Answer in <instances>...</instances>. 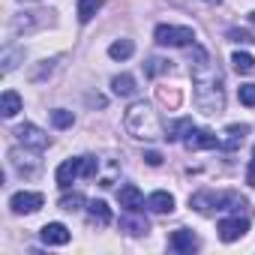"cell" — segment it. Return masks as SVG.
<instances>
[{
	"instance_id": "cell-3",
	"label": "cell",
	"mask_w": 255,
	"mask_h": 255,
	"mask_svg": "<svg viewBox=\"0 0 255 255\" xmlns=\"http://www.w3.org/2000/svg\"><path fill=\"white\" fill-rule=\"evenodd\" d=\"M228 204H243V201H237V195H231V192H213V189L195 192L189 198V207L198 210V213H204V216L213 213V210H231Z\"/></svg>"
},
{
	"instance_id": "cell-20",
	"label": "cell",
	"mask_w": 255,
	"mask_h": 255,
	"mask_svg": "<svg viewBox=\"0 0 255 255\" xmlns=\"http://www.w3.org/2000/svg\"><path fill=\"white\" fill-rule=\"evenodd\" d=\"M189 126H192V120H189V117H180V120L168 123V126H165V141H180V138L186 135Z\"/></svg>"
},
{
	"instance_id": "cell-34",
	"label": "cell",
	"mask_w": 255,
	"mask_h": 255,
	"mask_svg": "<svg viewBox=\"0 0 255 255\" xmlns=\"http://www.w3.org/2000/svg\"><path fill=\"white\" fill-rule=\"evenodd\" d=\"M249 21H252V27H255V12H249Z\"/></svg>"
},
{
	"instance_id": "cell-9",
	"label": "cell",
	"mask_w": 255,
	"mask_h": 255,
	"mask_svg": "<svg viewBox=\"0 0 255 255\" xmlns=\"http://www.w3.org/2000/svg\"><path fill=\"white\" fill-rule=\"evenodd\" d=\"M246 231H249V219H243V216H228V219L219 222V237H222L225 243L240 240Z\"/></svg>"
},
{
	"instance_id": "cell-26",
	"label": "cell",
	"mask_w": 255,
	"mask_h": 255,
	"mask_svg": "<svg viewBox=\"0 0 255 255\" xmlns=\"http://www.w3.org/2000/svg\"><path fill=\"white\" fill-rule=\"evenodd\" d=\"M168 69H171V63L162 60V57H150L147 66H144V72H147L150 78H156V75H162V72H168Z\"/></svg>"
},
{
	"instance_id": "cell-33",
	"label": "cell",
	"mask_w": 255,
	"mask_h": 255,
	"mask_svg": "<svg viewBox=\"0 0 255 255\" xmlns=\"http://www.w3.org/2000/svg\"><path fill=\"white\" fill-rule=\"evenodd\" d=\"M246 183L255 186V156H252V162H249V168H246Z\"/></svg>"
},
{
	"instance_id": "cell-27",
	"label": "cell",
	"mask_w": 255,
	"mask_h": 255,
	"mask_svg": "<svg viewBox=\"0 0 255 255\" xmlns=\"http://www.w3.org/2000/svg\"><path fill=\"white\" fill-rule=\"evenodd\" d=\"M99 174V159L96 156H81V177H96Z\"/></svg>"
},
{
	"instance_id": "cell-2",
	"label": "cell",
	"mask_w": 255,
	"mask_h": 255,
	"mask_svg": "<svg viewBox=\"0 0 255 255\" xmlns=\"http://www.w3.org/2000/svg\"><path fill=\"white\" fill-rule=\"evenodd\" d=\"M126 129H129L135 138H144V141L165 138V126H162V120L156 117V111L147 102H135L129 111H126Z\"/></svg>"
},
{
	"instance_id": "cell-6",
	"label": "cell",
	"mask_w": 255,
	"mask_h": 255,
	"mask_svg": "<svg viewBox=\"0 0 255 255\" xmlns=\"http://www.w3.org/2000/svg\"><path fill=\"white\" fill-rule=\"evenodd\" d=\"M183 147H186V150H213V147H219V138H216L210 129L189 126L186 135H183Z\"/></svg>"
},
{
	"instance_id": "cell-16",
	"label": "cell",
	"mask_w": 255,
	"mask_h": 255,
	"mask_svg": "<svg viewBox=\"0 0 255 255\" xmlns=\"http://www.w3.org/2000/svg\"><path fill=\"white\" fill-rule=\"evenodd\" d=\"M144 207L153 210V213H171L174 210V195L171 192H153V195H147Z\"/></svg>"
},
{
	"instance_id": "cell-1",
	"label": "cell",
	"mask_w": 255,
	"mask_h": 255,
	"mask_svg": "<svg viewBox=\"0 0 255 255\" xmlns=\"http://www.w3.org/2000/svg\"><path fill=\"white\" fill-rule=\"evenodd\" d=\"M195 63H192V99L195 108L204 114H222L225 111V90H222V78L216 72V66L210 63L207 51L192 45Z\"/></svg>"
},
{
	"instance_id": "cell-13",
	"label": "cell",
	"mask_w": 255,
	"mask_h": 255,
	"mask_svg": "<svg viewBox=\"0 0 255 255\" xmlns=\"http://www.w3.org/2000/svg\"><path fill=\"white\" fill-rule=\"evenodd\" d=\"M249 135V126L246 123H231L228 129H225V138H219V147L222 150H237Z\"/></svg>"
},
{
	"instance_id": "cell-5",
	"label": "cell",
	"mask_w": 255,
	"mask_h": 255,
	"mask_svg": "<svg viewBox=\"0 0 255 255\" xmlns=\"http://www.w3.org/2000/svg\"><path fill=\"white\" fill-rule=\"evenodd\" d=\"M33 147H12L9 150V165L21 174V177H36V171H39V159H36V153H30Z\"/></svg>"
},
{
	"instance_id": "cell-29",
	"label": "cell",
	"mask_w": 255,
	"mask_h": 255,
	"mask_svg": "<svg viewBox=\"0 0 255 255\" xmlns=\"http://www.w3.org/2000/svg\"><path fill=\"white\" fill-rule=\"evenodd\" d=\"M228 39H231V42H240V45H243V42H252V36H249L246 30H237V27L228 30Z\"/></svg>"
},
{
	"instance_id": "cell-17",
	"label": "cell",
	"mask_w": 255,
	"mask_h": 255,
	"mask_svg": "<svg viewBox=\"0 0 255 255\" xmlns=\"http://www.w3.org/2000/svg\"><path fill=\"white\" fill-rule=\"evenodd\" d=\"M21 111V96L15 90H3V96H0V114L3 117H15Z\"/></svg>"
},
{
	"instance_id": "cell-8",
	"label": "cell",
	"mask_w": 255,
	"mask_h": 255,
	"mask_svg": "<svg viewBox=\"0 0 255 255\" xmlns=\"http://www.w3.org/2000/svg\"><path fill=\"white\" fill-rule=\"evenodd\" d=\"M42 201H45V198H42L39 192H15V195L9 198V207H12V213H18V216L24 213V216H27V213H36V210L42 207Z\"/></svg>"
},
{
	"instance_id": "cell-7",
	"label": "cell",
	"mask_w": 255,
	"mask_h": 255,
	"mask_svg": "<svg viewBox=\"0 0 255 255\" xmlns=\"http://www.w3.org/2000/svg\"><path fill=\"white\" fill-rule=\"evenodd\" d=\"M15 138H18V144L33 147V150H45V147H48V135L39 129V126H33V123L18 126V129H15Z\"/></svg>"
},
{
	"instance_id": "cell-15",
	"label": "cell",
	"mask_w": 255,
	"mask_h": 255,
	"mask_svg": "<svg viewBox=\"0 0 255 255\" xmlns=\"http://www.w3.org/2000/svg\"><path fill=\"white\" fill-rule=\"evenodd\" d=\"M78 174H81V159H63L60 168H57V186L60 189H69Z\"/></svg>"
},
{
	"instance_id": "cell-25",
	"label": "cell",
	"mask_w": 255,
	"mask_h": 255,
	"mask_svg": "<svg viewBox=\"0 0 255 255\" xmlns=\"http://www.w3.org/2000/svg\"><path fill=\"white\" fill-rule=\"evenodd\" d=\"M51 123L57 126V129H69V126L75 123V114H72V111H63V108H57V111H51Z\"/></svg>"
},
{
	"instance_id": "cell-22",
	"label": "cell",
	"mask_w": 255,
	"mask_h": 255,
	"mask_svg": "<svg viewBox=\"0 0 255 255\" xmlns=\"http://www.w3.org/2000/svg\"><path fill=\"white\" fill-rule=\"evenodd\" d=\"M231 66H234L240 75H249V72H255V57L246 54V51H234V54H231Z\"/></svg>"
},
{
	"instance_id": "cell-21",
	"label": "cell",
	"mask_w": 255,
	"mask_h": 255,
	"mask_svg": "<svg viewBox=\"0 0 255 255\" xmlns=\"http://www.w3.org/2000/svg\"><path fill=\"white\" fill-rule=\"evenodd\" d=\"M132 51H135L132 39H117V42H111V45H108V57H114V60H126V57H132Z\"/></svg>"
},
{
	"instance_id": "cell-36",
	"label": "cell",
	"mask_w": 255,
	"mask_h": 255,
	"mask_svg": "<svg viewBox=\"0 0 255 255\" xmlns=\"http://www.w3.org/2000/svg\"><path fill=\"white\" fill-rule=\"evenodd\" d=\"M252 153H255V150H252Z\"/></svg>"
},
{
	"instance_id": "cell-14",
	"label": "cell",
	"mask_w": 255,
	"mask_h": 255,
	"mask_svg": "<svg viewBox=\"0 0 255 255\" xmlns=\"http://www.w3.org/2000/svg\"><path fill=\"white\" fill-rule=\"evenodd\" d=\"M168 246L174 252H195L198 249V237L189 231V228H177L171 237H168Z\"/></svg>"
},
{
	"instance_id": "cell-10",
	"label": "cell",
	"mask_w": 255,
	"mask_h": 255,
	"mask_svg": "<svg viewBox=\"0 0 255 255\" xmlns=\"http://www.w3.org/2000/svg\"><path fill=\"white\" fill-rule=\"evenodd\" d=\"M120 228H123L126 234H132V237H141V234L150 231V222H147V216L138 213V210H126V213L120 216Z\"/></svg>"
},
{
	"instance_id": "cell-4",
	"label": "cell",
	"mask_w": 255,
	"mask_h": 255,
	"mask_svg": "<svg viewBox=\"0 0 255 255\" xmlns=\"http://www.w3.org/2000/svg\"><path fill=\"white\" fill-rule=\"evenodd\" d=\"M156 45H171V48H186L195 45V33L189 27H174V24H159L153 33Z\"/></svg>"
},
{
	"instance_id": "cell-28",
	"label": "cell",
	"mask_w": 255,
	"mask_h": 255,
	"mask_svg": "<svg viewBox=\"0 0 255 255\" xmlns=\"http://www.w3.org/2000/svg\"><path fill=\"white\" fill-rule=\"evenodd\" d=\"M237 96H240V102H243V105L255 108V84H243V87L237 90Z\"/></svg>"
},
{
	"instance_id": "cell-30",
	"label": "cell",
	"mask_w": 255,
	"mask_h": 255,
	"mask_svg": "<svg viewBox=\"0 0 255 255\" xmlns=\"http://www.w3.org/2000/svg\"><path fill=\"white\" fill-rule=\"evenodd\" d=\"M18 57H21V51H6V57H3V72H12Z\"/></svg>"
},
{
	"instance_id": "cell-23",
	"label": "cell",
	"mask_w": 255,
	"mask_h": 255,
	"mask_svg": "<svg viewBox=\"0 0 255 255\" xmlns=\"http://www.w3.org/2000/svg\"><path fill=\"white\" fill-rule=\"evenodd\" d=\"M102 9V0H78V21L81 24H87V21H93V15Z\"/></svg>"
},
{
	"instance_id": "cell-19",
	"label": "cell",
	"mask_w": 255,
	"mask_h": 255,
	"mask_svg": "<svg viewBox=\"0 0 255 255\" xmlns=\"http://www.w3.org/2000/svg\"><path fill=\"white\" fill-rule=\"evenodd\" d=\"M111 90H114L117 96H132V93H135V78L126 75V72H123V75H114V78H111Z\"/></svg>"
},
{
	"instance_id": "cell-11",
	"label": "cell",
	"mask_w": 255,
	"mask_h": 255,
	"mask_svg": "<svg viewBox=\"0 0 255 255\" xmlns=\"http://www.w3.org/2000/svg\"><path fill=\"white\" fill-rule=\"evenodd\" d=\"M39 237H42V243H48V246H66L69 243V228L63 225V222H48L42 231H39Z\"/></svg>"
},
{
	"instance_id": "cell-32",
	"label": "cell",
	"mask_w": 255,
	"mask_h": 255,
	"mask_svg": "<svg viewBox=\"0 0 255 255\" xmlns=\"http://www.w3.org/2000/svg\"><path fill=\"white\" fill-rule=\"evenodd\" d=\"M159 99H162V102H171V105L180 102V96H177V93H168V90H159Z\"/></svg>"
},
{
	"instance_id": "cell-12",
	"label": "cell",
	"mask_w": 255,
	"mask_h": 255,
	"mask_svg": "<svg viewBox=\"0 0 255 255\" xmlns=\"http://www.w3.org/2000/svg\"><path fill=\"white\" fill-rule=\"evenodd\" d=\"M117 201H120L123 210H138V207L144 204V195H141V189H138L135 183H123V186L117 189Z\"/></svg>"
},
{
	"instance_id": "cell-35",
	"label": "cell",
	"mask_w": 255,
	"mask_h": 255,
	"mask_svg": "<svg viewBox=\"0 0 255 255\" xmlns=\"http://www.w3.org/2000/svg\"><path fill=\"white\" fill-rule=\"evenodd\" d=\"M207 3H219V0H207Z\"/></svg>"
},
{
	"instance_id": "cell-24",
	"label": "cell",
	"mask_w": 255,
	"mask_h": 255,
	"mask_svg": "<svg viewBox=\"0 0 255 255\" xmlns=\"http://www.w3.org/2000/svg\"><path fill=\"white\" fill-rule=\"evenodd\" d=\"M81 204H84V195H81V192H66V195L60 198V210H66V213L81 210Z\"/></svg>"
},
{
	"instance_id": "cell-31",
	"label": "cell",
	"mask_w": 255,
	"mask_h": 255,
	"mask_svg": "<svg viewBox=\"0 0 255 255\" xmlns=\"http://www.w3.org/2000/svg\"><path fill=\"white\" fill-rule=\"evenodd\" d=\"M144 162H147V165H162V153L147 150V153H144Z\"/></svg>"
},
{
	"instance_id": "cell-18",
	"label": "cell",
	"mask_w": 255,
	"mask_h": 255,
	"mask_svg": "<svg viewBox=\"0 0 255 255\" xmlns=\"http://www.w3.org/2000/svg\"><path fill=\"white\" fill-rule=\"evenodd\" d=\"M87 213H90V222H96V225H108V222H111V210H108V204L99 201V198H93V201L87 204Z\"/></svg>"
}]
</instances>
